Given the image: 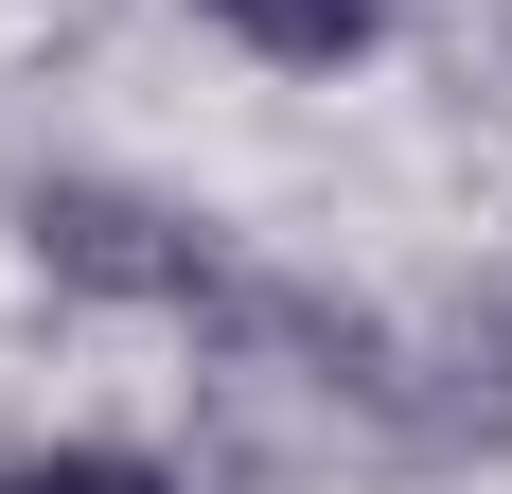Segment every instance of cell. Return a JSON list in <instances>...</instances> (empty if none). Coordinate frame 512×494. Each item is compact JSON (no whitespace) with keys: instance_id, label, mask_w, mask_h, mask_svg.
Wrapping results in <instances>:
<instances>
[{"instance_id":"obj_1","label":"cell","mask_w":512,"mask_h":494,"mask_svg":"<svg viewBox=\"0 0 512 494\" xmlns=\"http://www.w3.org/2000/svg\"><path fill=\"white\" fill-rule=\"evenodd\" d=\"M18 247H36L71 300L230 318V265H212V230H195V212H159V195H106V177H36V195H18Z\"/></svg>"},{"instance_id":"obj_2","label":"cell","mask_w":512,"mask_h":494,"mask_svg":"<svg viewBox=\"0 0 512 494\" xmlns=\"http://www.w3.org/2000/svg\"><path fill=\"white\" fill-rule=\"evenodd\" d=\"M195 36L248 53V71H283V89H336V71L389 53V0H195Z\"/></svg>"},{"instance_id":"obj_3","label":"cell","mask_w":512,"mask_h":494,"mask_svg":"<svg viewBox=\"0 0 512 494\" xmlns=\"http://www.w3.org/2000/svg\"><path fill=\"white\" fill-rule=\"evenodd\" d=\"M0 494H195V477L142 459V442H18V459H0Z\"/></svg>"}]
</instances>
